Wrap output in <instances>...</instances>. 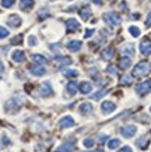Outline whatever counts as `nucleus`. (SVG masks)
Instances as JSON below:
<instances>
[{
    "label": "nucleus",
    "instance_id": "bb28decb",
    "mask_svg": "<svg viewBox=\"0 0 151 152\" xmlns=\"http://www.w3.org/2000/svg\"><path fill=\"white\" fill-rule=\"evenodd\" d=\"M106 94V89H101V91H98V92H95L94 95H91V98L94 99V101H99L101 98L104 96Z\"/></svg>",
    "mask_w": 151,
    "mask_h": 152
},
{
    "label": "nucleus",
    "instance_id": "20e7f679",
    "mask_svg": "<svg viewBox=\"0 0 151 152\" xmlns=\"http://www.w3.org/2000/svg\"><path fill=\"white\" fill-rule=\"evenodd\" d=\"M140 53H141L143 56H148L151 55V41L150 39H143L141 42H140Z\"/></svg>",
    "mask_w": 151,
    "mask_h": 152
},
{
    "label": "nucleus",
    "instance_id": "7ed1b4c3",
    "mask_svg": "<svg viewBox=\"0 0 151 152\" xmlns=\"http://www.w3.org/2000/svg\"><path fill=\"white\" fill-rule=\"evenodd\" d=\"M150 91H151V81H144V83L136 85V92L140 94V95H146Z\"/></svg>",
    "mask_w": 151,
    "mask_h": 152
},
{
    "label": "nucleus",
    "instance_id": "37998d69",
    "mask_svg": "<svg viewBox=\"0 0 151 152\" xmlns=\"http://www.w3.org/2000/svg\"><path fill=\"white\" fill-rule=\"evenodd\" d=\"M92 3H95V4H101L102 3V0H91Z\"/></svg>",
    "mask_w": 151,
    "mask_h": 152
},
{
    "label": "nucleus",
    "instance_id": "b1692460",
    "mask_svg": "<svg viewBox=\"0 0 151 152\" xmlns=\"http://www.w3.org/2000/svg\"><path fill=\"white\" fill-rule=\"evenodd\" d=\"M32 60H34L37 64H42V66L48 63V60H46L43 56H41V55H34L32 56Z\"/></svg>",
    "mask_w": 151,
    "mask_h": 152
},
{
    "label": "nucleus",
    "instance_id": "4c0bfd02",
    "mask_svg": "<svg viewBox=\"0 0 151 152\" xmlns=\"http://www.w3.org/2000/svg\"><path fill=\"white\" fill-rule=\"evenodd\" d=\"M92 34H94V29H87V31H85V34H84V38H90Z\"/></svg>",
    "mask_w": 151,
    "mask_h": 152
},
{
    "label": "nucleus",
    "instance_id": "dca6fc26",
    "mask_svg": "<svg viewBox=\"0 0 151 152\" xmlns=\"http://www.w3.org/2000/svg\"><path fill=\"white\" fill-rule=\"evenodd\" d=\"M122 53L123 55H126L127 57H132L133 55H134V46L133 45H130V43H127V45H124V46H122Z\"/></svg>",
    "mask_w": 151,
    "mask_h": 152
},
{
    "label": "nucleus",
    "instance_id": "9d476101",
    "mask_svg": "<svg viewBox=\"0 0 151 152\" xmlns=\"http://www.w3.org/2000/svg\"><path fill=\"white\" fill-rule=\"evenodd\" d=\"M29 71H31L32 75H37V77H41V75H43V74L46 73V70L43 69V66H41V64L31 66V67H29Z\"/></svg>",
    "mask_w": 151,
    "mask_h": 152
},
{
    "label": "nucleus",
    "instance_id": "4468645a",
    "mask_svg": "<svg viewBox=\"0 0 151 152\" xmlns=\"http://www.w3.org/2000/svg\"><path fill=\"white\" fill-rule=\"evenodd\" d=\"M78 110H80V113H81V115H90V113L92 112V105H91V103H88V102L81 103V105H80V107H78Z\"/></svg>",
    "mask_w": 151,
    "mask_h": 152
},
{
    "label": "nucleus",
    "instance_id": "473e14b6",
    "mask_svg": "<svg viewBox=\"0 0 151 152\" xmlns=\"http://www.w3.org/2000/svg\"><path fill=\"white\" fill-rule=\"evenodd\" d=\"M0 142H1V145H10V140L6 137V134H3L1 137H0Z\"/></svg>",
    "mask_w": 151,
    "mask_h": 152
},
{
    "label": "nucleus",
    "instance_id": "f8f14e48",
    "mask_svg": "<svg viewBox=\"0 0 151 152\" xmlns=\"http://www.w3.org/2000/svg\"><path fill=\"white\" fill-rule=\"evenodd\" d=\"M73 148H74L73 141H67V142H64L63 145H60V147L56 148V152H71Z\"/></svg>",
    "mask_w": 151,
    "mask_h": 152
},
{
    "label": "nucleus",
    "instance_id": "ea45409f",
    "mask_svg": "<svg viewBox=\"0 0 151 152\" xmlns=\"http://www.w3.org/2000/svg\"><path fill=\"white\" fill-rule=\"evenodd\" d=\"M146 25L147 27H151V13L148 14V17H147V20H146Z\"/></svg>",
    "mask_w": 151,
    "mask_h": 152
},
{
    "label": "nucleus",
    "instance_id": "4be33fe9",
    "mask_svg": "<svg viewBox=\"0 0 151 152\" xmlns=\"http://www.w3.org/2000/svg\"><path fill=\"white\" fill-rule=\"evenodd\" d=\"M102 59L104 60H109L112 59V56H113V49L112 48H105L104 50H102Z\"/></svg>",
    "mask_w": 151,
    "mask_h": 152
},
{
    "label": "nucleus",
    "instance_id": "e433bc0d",
    "mask_svg": "<svg viewBox=\"0 0 151 152\" xmlns=\"http://www.w3.org/2000/svg\"><path fill=\"white\" fill-rule=\"evenodd\" d=\"M106 71L110 74H116V67H115V66H108V67H106Z\"/></svg>",
    "mask_w": 151,
    "mask_h": 152
},
{
    "label": "nucleus",
    "instance_id": "aec40b11",
    "mask_svg": "<svg viewBox=\"0 0 151 152\" xmlns=\"http://www.w3.org/2000/svg\"><path fill=\"white\" fill-rule=\"evenodd\" d=\"M130 66H132V60H130V57H122V59L119 60V67L122 70L129 69Z\"/></svg>",
    "mask_w": 151,
    "mask_h": 152
},
{
    "label": "nucleus",
    "instance_id": "58836bf2",
    "mask_svg": "<svg viewBox=\"0 0 151 152\" xmlns=\"http://www.w3.org/2000/svg\"><path fill=\"white\" fill-rule=\"evenodd\" d=\"M118 152H133V151H132V148L126 145V147H123L122 149H120V151H118Z\"/></svg>",
    "mask_w": 151,
    "mask_h": 152
},
{
    "label": "nucleus",
    "instance_id": "72a5a7b5",
    "mask_svg": "<svg viewBox=\"0 0 151 152\" xmlns=\"http://www.w3.org/2000/svg\"><path fill=\"white\" fill-rule=\"evenodd\" d=\"M82 144H84V147L85 148H91L92 145H94V140L87 138V140H84V141H82Z\"/></svg>",
    "mask_w": 151,
    "mask_h": 152
},
{
    "label": "nucleus",
    "instance_id": "a19ab883",
    "mask_svg": "<svg viewBox=\"0 0 151 152\" xmlns=\"http://www.w3.org/2000/svg\"><path fill=\"white\" fill-rule=\"evenodd\" d=\"M108 138V135H104V134H102V135H99V142L101 144H104L105 142V140Z\"/></svg>",
    "mask_w": 151,
    "mask_h": 152
},
{
    "label": "nucleus",
    "instance_id": "393cba45",
    "mask_svg": "<svg viewBox=\"0 0 151 152\" xmlns=\"http://www.w3.org/2000/svg\"><path fill=\"white\" fill-rule=\"evenodd\" d=\"M56 63L59 66H67V64H71V59L70 57H57Z\"/></svg>",
    "mask_w": 151,
    "mask_h": 152
},
{
    "label": "nucleus",
    "instance_id": "f03ea898",
    "mask_svg": "<svg viewBox=\"0 0 151 152\" xmlns=\"http://www.w3.org/2000/svg\"><path fill=\"white\" fill-rule=\"evenodd\" d=\"M104 21H105L108 25L110 27H115V25H119L120 24V17L113 11H109V13L104 14Z\"/></svg>",
    "mask_w": 151,
    "mask_h": 152
},
{
    "label": "nucleus",
    "instance_id": "c03bdc74",
    "mask_svg": "<svg viewBox=\"0 0 151 152\" xmlns=\"http://www.w3.org/2000/svg\"><path fill=\"white\" fill-rule=\"evenodd\" d=\"M96 152H102V151H96Z\"/></svg>",
    "mask_w": 151,
    "mask_h": 152
},
{
    "label": "nucleus",
    "instance_id": "c85d7f7f",
    "mask_svg": "<svg viewBox=\"0 0 151 152\" xmlns=\"http://www.w3.org/2000/svg\"><path fill=\"white\" fill-rule=\"evenodd\" d=\"M129 32H130V35L134 38H137L138 35H140V29H138L137 27H134V25H132V27H129Z\"/></svg>",
    "mask_w": 151,
    "mask_h": 152
},
{
    "label": "nucleus",
    "instance_id": "f3484780",
    "mask_svg": "<svg viewBox=\"0 0 151 152\" xmlns=\"http://www.w3.org/2000/svg\"><path fill=\"white\" fill-rule=\"evenodd\" d=\"M32 6H34V0H20V9L24 11L32 9Z\"/></svg>",
    "mask_w": 151,
    "mask_h": 152
},
{
    "label": "nucleus",
    "instance_id": "c9c22d12",
    "mask_svg": "<svg viewBox=\"0 0 151 152\" xmlns=\"http://www.w3.org/2000/svg\"><path fill=\"white\" fill-rule=\"evenodd\" d=\"M21 41H23V35H17L15 38L11 39V43H13V45H15V43H21Z\"/></svg>",
    "mask_w": 151,
    "mask_h": 152
},
{
    "label": "nucleus",
    "instance_id": "a18cd8bd",
    "mask_svg": "<svg viewBox=\"0 0 151 152\" xmlns=\"http://www.w3.org/2000/svg\"><path fill=\"white\" fill-rule=\"evenodd\" d=\"M150 112H151V106H150Z\"/></svg>",
    "mask_w": 151,
    "mask_h": 152
},
{
    "label": "nucleus",
    "instance_id": "ddd939ff",
    "mask_svg": "<svg viewBox=\"0 0 151 152\" xmlns=\"http://www.w3.org/2000/svg\"><path fill=\"white\" fill-rule=\"evenodd\" d=\"M11 59L15 61V63H23L25 60V55H24L23 50H14L13 55H11Z\"/></svg>",
    "mask_w": 151,
    "mask_h": 152
},
{
    "label": "nucleus",
    "instance_id": "9b49d317",
    "mask_svg": "<svg viewBox=\"0 0 151 152\" xmlns=\"http://www.w3.org/2000/svg\"><path fill=\"white\" fill-rule=\"evenodd\" d=\"M101 109H102V112L104 113H112V112L116 109V105H115L113 102H109V101H106V102H104L102 103V106H101Z\"/></svg>",
    "mask_w": 151,
    "mask_h": 152
},
{
    "label": "nucleus",
    "instance_id": "6e6552de",
    "mask_svg": "<svg viewBox=\"0 0 151 152\" xmlns=\"http://www.w3.org/2000/svg\"><path fill=\"white\" fill-rule=\"evenodd\" d=\"M21 18H20L17 14H11L9 18H7V24H9L10 27H13V28H17V27H20L21 25Z\"/></svg>",
    "mask_w": 151,
    "mask_h": 152
},
{
    "label": "nucleus",
    "instance_id": "c756f323",
    "mask_svg": "<svg viewBox=\"0 0 151 152\" xmlns=\"http://www.w3.org/2000/svg\"><path fill=\"white\" fill-rule=\"evenodd\" d=\"M63 75L64 77H77L78 73L76 71V70H66V71H63Z\"/></svg>",
    "mask_w": 151,
    "mask_h": 152
},
{
    "label": "nucleus",
    "instance_id": "1a4fd4ad",
    "mask_svg": "<svg viewBox=\"0 0 151 152\" xmlns=\"http://www.w3.org/2000/svg\"><path fill=\"white\" fill-rule=\"evenodd\" d=\"M66 28H67L69 32H73V31H77L78 28H80V24H78L77 20L69 18L67 21H66Z\"/></svg>",
    "mask_w": 151,
    "mask_h": 152
},
{
    "label": "nucleus",
    "instance_id": "39448f33",
    "mask_svg": "<svg viewBox=\"0 0 151 152\" xmlns=\"http://www.w3.org/2000/svg\"><path fill=\"white\" fill-rule=\"evenodd\" d=\"M136 131H137V129H136L134 126H123V127L120 129V134L123 135L124 138H130V137H133V135L136 134Z\"/></svg>",
    "mask_w": 151,
    "mask_h": 152
},
{
    "label": "nucleus",
    "instance_id": "f704fd0d",
    "mask_svg": "<svg viewBox=\"0 0 151 152\" xmlns=\"http://www.w3.org/2000/svg\"><path fill=\"white\" fill-rule=\"evenodd\" d=\"M28 45L29 46H35L37 45V38L34 37V35H31V37L28 38Z\"/></svg>",
    "mask_w": 151,
    "mask_h": 152
},
{
    "label": "nucleus",
    "instance_id": "2f4dec72",
    "mask_svg": "<svg viewBox=\"0 0 151 152\" xmlns=\"http://www.w3.org/2000/svg\"><path fill=\"white\" fill-rule=\"evenodd\" d=\"M9 37V29L4 27H0V39H4Z\"/></svg>",
    "mask_w": 151,
    "mask_h": 152
},
{
    "label": "nucleus",
    "instance_id": "7c9ffc66",
    "mask_svg": "<svg viewBox=\"0 0 151 152\" xmlns=\"http://www.w3.org/2000/svg\"><path fill=\"white\" fill-rule=\"evenodd\" d=\"M14 1H15V0H1L0 3H1V6H3L4 9H10V7L14 4Z\"/></svg>",
    "mask_w": 151,
    "mask_h": 152
},
{
    "label": "nucleus",
    "instance_id": "5701e85b",
    "mask_svg": "<svg viewBox=\"0 0 151 152\" xmlns=\"http://www.w3.org/2000/svg\"><path fill=\"white\" fill-rule=\"evenodd\" d=\"M136 145H137L138 148H141V149H146L147 145H148V140H147L146 137H140V138L136 141Z\"/></svg>",
    "mask_w": 151,
    "mask_h": 152
},
{
    "label": "nucleus",
    "instance_id": "a878e982",
    "mask_svg": "<svg viewBox=\"0 0 151 152\" xmlns=\"http://www.w3.org/2000/svg\"><path fill=\"white\" fill-rule=\"evenodd\" d=\"M119 145H120V140H116V138L110 140L109 142H108V148L109 149H115V148H118Z\"/></svg>",
    "mask_w": 151,
    "mask_h": 152
},
{
    "label": "nucleus",
    "instance_id": "423d86ee",
    "mask_svg": "<svg viewBox=\"0 0 151 152\" xmlns=\"http://www.w3.org/2000/svg\"><path fill=\"white\" fill-rule=\"evenodd\" d=\"M76 124V121H74L73 117H70V116H64L63 119H60L59 121V127L60 129H69L71 126Z\"/></svg>",
    "mask_w": 151,
    "mask_h": 152
},
{
    "label": "nucleus",
    "instance_id": "a211bd4d",
    "mask_svg": "<svg viewBox=\"0 0 151 152\" xmlns=\"http://www.w3.org/2000/svg\"><path fill=\"white\" fill-rule=\"evenodd\" d=\"M80 17H81L84 21H88L90 20V17H91V9L90 7H84V9L80 10Z\"/></svg>",
    "mask_w": 151,
    "mask_h": 152
},
{
    "label": "nucleus",
    "instance_id": "f257e3e1",
    "mask_svg": "<svg viewBox=\"0 0 151 152\" xmlns=\"http://www.w3.org/2000/svg\"><path fill=\"white\" fill-rule=\"evenodd\" d=\"M151 71V63L148 61H140L133 69V77H146Z\"/></svg>",
    "mask_w": 151,
    "mask_h": 152
},
{
    "label": "nucleus",
    "instance_id": "79ce46f5",
    "mask_svg": "<svg viewBox=\"0 0 151 152\" xmlns=\"http://www.w3.org/2000/svg\"><path fill=\"white\" fill-rule=\"evenodd\" d=\"M4 71V66H3V63H1V60H0V74Z\"/></svg>",
    "mask_w": 151,
    "mask_h": 152
},
{
    "label": "nucleus",
    "instance_id": "2eb2a0df",
    "mask_svg": "<svg viewBox=\"0 0 151 152\" xmlns=\"http://www.w3.org/2000/svg\"><path fill=\"white\" fill-rule=\"evenodd\" d=\"M67 49L70 52H78L81 49V42L80 41H70L67 43Z\"/></svg>",
    "mask_w": 151,
    "mask_h": 152
},
{
    "label": "nucleus",
    "instance_id": "cd10ccee",
    "mask_svg": "<svg viewBox=\"0 0 151 152\" xmlns=\"http://www.w3.org/2000/svg\"><path fill=\"white\" fill-rule=\"evenodd\" d=\"M132 81H133L132 75H123V77L120 78V84H122V85H129V84H132Z\"/></svg>",
    "mask_w": 151,
    "mask_h": 152
},
{
    "label": "nucleus",
    "instance_id": "6ab92c4d",
    "mask_svg": "<svg viewBox=\"0 0 151 152\" xmlns=\"http://www.w3.org/2000/svg\"><path fill=\"white\" fill-rule=\"evenodd\" d=\"M92 91V85L90 83H81L80 84V92L84 94V95H87Z\"/></svg>",
    "mask_w": 151,
    "mask_h": 152
},
{
    "label": "nucleus",
    "instance_id": "0eeeda50",
    "mask_svg": "<svg viewBox=\"0 0 151 152\" xmlns=\"http://www.w3.org/2000/svg\"><path fill=\"white\" fill-rule=\"evenodd\" d=\"M39 92H41L42 96H49V95H52V85H50L49 81H45V83L41 84Z\"/></svg>",
    "mask_w": 151,
    "mask_h": 152
},
{
    "label": "nucleus",
    "instance_id": "412c9836",
    "mask_svg": "<svg viewBox=\"0 0 151 152\" xmlns=\"http://www.w3.org/2000/svg\"><path fill=\"white\" fill-rule=\"evenodd\" d=\"M66 89H67L69 95H76V94H77V83H76V81H70V83L67 84Z\"/></svg>",
    "mask_w": 151,
    "mask_h": 152
}]
</instances>
